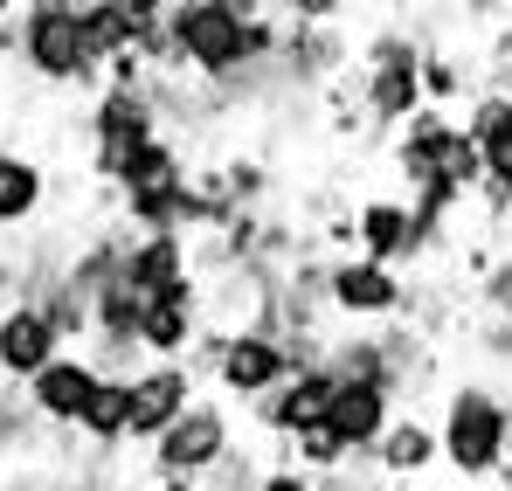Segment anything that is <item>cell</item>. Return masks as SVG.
Instances as JSON below:
<instances>
[{
    "label": "cell",
    "mask_w": 512,
    "mask_h": 491,
    "mask_svg": "<svg viewBox=\"0 0 512 491\" xmlns=\"http://www.w3.org/2000/svg\"><path fill=\"white\" fill-rule=\"evenodd\" d=\"M49 7H63V14H77V21H84V14H97L104 0H49Z\"/></svg>",
    "instance_id": "38"
},
{
    "label": "cell",
    "mask_w": 512,
    "mask_h": 491,
    "mask_svg": "<svg viewBox=\"0 0 512 491\" xmlns=\"http://www.w3.org/2000/svg\"><path fill=\"white\" fill-rule=\"evenodd\" d=\"M326 402H333V374H326V367H298V374L277 381L263 402H250V422L284 450L291 436H305V429L326 422Z\"/></svg>",
    "instance_id": "10"
},
{
    "label": "cell",
    "mask_w": 512,
    "mask_h": 491,
    "mask_svg": "<svg viewBox=\"0 0 512 491\" xmlns=\"http://www.w3.org/2000/svg\"><path fill=\"white\" fill-rule=\"evenodd\" d=\"M471 346L485 367H512V319H478L471 326Z\"/></svg>",
    "instance_id": "29"
},
{
    "label": "cell",
    "mask_w": 512,
    "mask_h": 491,
    "mask_svg": "<svg viewBox=\"0 0 512 491\" xmlns=\"http://www.w3.org/2000/svg\"><path fill=\"white\" fill-rule=\"evenodd\" d=\"M208 326V305H201V284H180L167 298L146 305V326H139V353L146 360H187V346Z\"/></svg>",
    "instance_id": "17"
},
{
    "label": "cell",
    "mask_w": 512,
    "mask_h": 491,
    "mask_svg": "<svg viewBox=\"0 0 512 491\" xmlns=\"http://www.w3.org/2000/svg\"><path fill=\"white\" fill-rule=\"evenodd\" d=\"M7 21H14V0H0V28H7Z\"/></svg>",
    "instance_id": "39"
},
{
    "label": "cell",
    "mask_w": 512,
    "mask_h": 491,
    "mask_svg": "<svg viewBox=\"0 0 512 491\" xmlns=\"http://www.w3.org/2000/svg\"><path fill=\"white\" fill-rule=\"evenodd\" d=\"M450 7H464V14H485V21H492V14H506V0H450Z\"/></svg>",
    "instance_id": "37"
},
{
    "label": "cell",
    "mask_w": 512,
    "mask_h": 491,
    "mask_svg": "<svg viewBox=\"0 0 512 491\" xmlns=\"http://www.w3.org/2000/svg\"><path fill=\"white\" fill-rule=\"evenodd\" d=\"M167 125H160V104H153V83L146 90H97L84 111V139H90V180L97 187H118L125 180V166L132 153L146 146V139H160Z\"/></svg>",
    "instance_id": "5"
},
{
    "label": "cell",
    "mask_w": 512,
    "mask_h": 491,
    "mask_svg": "<svg viewBox=\"0 0 512 491\" xmlns=\"http://www.w3.org/2000/svg\"><path fill=\"white\" fill-rule=\"evenodd\" d=\"M56 353H70V346L42 319V305H28V298H7V305H0V381L21 388V381H35Z\"/></svg>",
    "instance_id": "12"
},
{
    "label": "cell",
    "mask_w": 512,
    "mask_h": 491,
    "mask_svg": "<svg viewBox=\"0 0 512 491\" xmlns=\"http://www.w3.org/2000/svg\"><path fill=\"white\" fill-rule=\"evenodd\" d=\"M167 7H173V0H167Z\"/></svg>",
    "instance_id": "42"
},
{
    "label": "cell",
    "mask_w": 512,
    "mask_h": 491,
    "mask_svg": "<svg viewBox=\"0 0 512 491\" xmlns=\"http://www.w3.org/2000/svg\"><path fill=\"white\" fill-rule=\"evenodd\" d=\"M436 457H443V471L464 478V485L506 478L512 471V395L506 388H492V381H457V388H443Z\"/></svg>",
    "instance_id": "2"
},
{
    "label": "cell",
    "mask_w": 512,
    "mask_h": 491,
    "mask_svg": "<svg viewBox=\"0 0 512 491\" xmlns=\"http://www.w3.org/2000/svg\"><path fill=\"white\" fill-rule=\"evenodd\" d=\"M277 457H291L298 471H312V478H326V471H346L353 464V450H346L340 436H326V429H305V436H291Z\"/></svg>",
    "instance_id": "24"
},
{
    "label": "cell",
    "mask_w": 512,
    "mask_h": 491,
    "mask_svg": "<svg viewBox=\"0 0 512 491\" xmlns=\"http://www.w3.org/2000/svg\"><path fill=\"white\" fill-rule=\"evenodd\" d=\"M77 436H84L97 457H118L125 450V381H97L90 388V402H84V415H77Z\"/></svg>",
    "instance_id": "21"
},
{
    "label": "cell",
    "mask_w": 512,
    "mask_h": 491,
    "mask_svg": "<svg viewBox=\"0 0 512 491\" xmlns=\"http://www.w3.org/2000/svg\"><path fill=\"white\" fill-rule=\"evenodd\" d=\"M353 63H360V111H367V132H402L416 111H423V42L409 35V28H374L360 49H353Z\"/></svg>",
    "instance_id": "4"
},
{
    "label": "cell",
    "mask_w": 512,
    "mask_h": 491,
    "mask_svg": "<svg viewBox=\"0 0 512 491\" xmlns=\"http://www.w3.org/2000/svg\"><path fill=\"white\" fill-rule=\"evenodd\" d=\"M395 415H402V402H395L388 388H374V381H333V402H326V422H319V429L340 436L353 457H367Z\"/></svg>",
    "instance_id": "13"
},
{
    "label": "cell",
    "mask_w": 512,
    "mask_h": 491,
    "mask_svg": "<svg viewBox=\"0 0 512 491\" xmlns=\"http://www.w3.org/2000/svg\"><path fill=\"white\" fill-rule=\"evenodd\" d=\"M194 395H201V381L187 374V360H146L125 381V443H160L194 409Z\"/></svg>",
    "instance_id": "8"
},
{
    "label": "cell",
    "mask_w": 512,
    "mask_h": 491,
    "mask_svg": "<svg viewBox=\"0 0 512 491\" xmlns=\"http://www.w3.org/2000/svg\"><path fill=\"white\" fill-rule=\"evenodd\" d=\"M104 7L132 28V42H139L146 28H160V21H167V0H104Z\"/></svg>",
    "instance_id": "30"
},
{
    "label": "cell",
    "mask_w": 512,
    "mask_h": 491,
    "mask_svg": "<svg viewBox=\"0 0 512 491\" xmlns=\"http://www.w3.org/2000/svg\"><path fill=\"white\" fill-rule=\"evenodd\" d=\"M97 381H104V374L70 346V353H56L35 381H21V388H28V409L42 415V429H77V415H84V402H90Z\"/></svg>",
    "instance_id": "14"
},
{
    "label": "cell",
    "mask_w": 512,
    "mask_h": 491,
    "mask_svg": "<svg viewBox=\"0 0 512 491\" xmlns=\"http://www.w3.org/2000/svg\"><path fill=\"white\" fill-rule=\"evenodd\" d=\"M84 49H90V63L104 70L111 56H125V49H132V28H125L111 7H97V14H84Z\"/></svg>",
    "instance_id": "25"
},
{
    "label": "cell",
    "mask_w": 512,
    "mask_h": 491,
    "mask_svg": "<svg viewBox=\"0 0 512 491\" xmlns=\"http://www.w3.org/2000/svg\"><path fill=\"white\" fill-rule=\"evenodd\" d=\"M471 284H478V305H485V319H512V249H506V256H492V263H485Z\"/></svg>",
    "instance_id": "26"
},
{
    "label": "cell",
    "mask_w": 512,
    "mask_h": 491,
    "mask_svg": "<svg viewBox=\"0 0 512 491\" xmlns=\"http://www.w3.org/2000/svg\"><path fill=\"white\" fill-rule=\"evenodd\" d=\"M167 49H173V77H194V83H229L270 63L277 56V14H256V21H236L222 14L215 0H173L167 7Z\"/></svg>",
    "instance_id": "1"
},
{
    "label": "cell",
    "mask_w": 512,
    "mask_h": 491,
    "mask_svg": "<svg viewBox=\"0 0 512 491\" xmlns=\"http://www.w3.org/2000/svg\"><path fill=\"white\" fill-rule=\"evenodd\" d=\"M215 395L222 402H263L277 381H291V353H284V339H270V332H256V326H243V332H229L222 339V360H215Z\"/></svg>",
    "instance_id": "9"
},
{
    "label": "cell",
    "mask_w": 512,
    "mask_h": 491,
    "mask_svg": "<svg viewBox=\"0 0 512 491\" xmlns=\"http://www.w3.org/2000/svg\"><path fill=\"white\" fill-rule=\"evenodd\" d=\"M256 491H312V471H298L291 457H277V464H263V485Z\"/></svg>",
    "instance_id": "32"
},
{
    "label": "cell",
    "mask_w": 512,
    "mask_h": 491,
    "mask_svg": "<svg viewBox=\"0 0 512 491\" xmlns=\"http://www.w3.org/2000/svg\"><path fill=\"white\" fill-rule=\"evenodd\" d=\"M346 7H353V0H346Z\"/></svg>",
    "instance_id": "41"
},
{
    "label": "cell",
    "mask_w": 512,
    "mask_h": 491,
    "mask_svg": "<svg viewBox=\"0 0 512 491\" xmlns=\"http://www.w3.org/2000/svg\"><path fill=\"white\" fill-rule=\"evenodd\" d=\"M0 56L42 90H104V70L84 49V21L63 14V7H21L0 28Z\"/></svg>",
    "instance_id": "3"
},
{
    "label": "cell",
    "mask_w": 512,
    "mask_h": 491,
    "mask_svg": "<svg viewBox=\"0 0 512 491\" xmlns=\"http://www.w3.org/2000/svg\"><path fill=\"white\" fill-rule=\"evenodd\" d=\"M118 277H125L146 305L167 298V291H180V284H201V277H194V243H187V236H132Z\"/></svg>",
    "instance_id": "15"
},
{
    "label": "cell",
    "mask_w": 512,
    "mask_h": 491,
    "mask_svg": "<svg viewBox=\"0 0 512 491\" xmlns=\"http://www.w3.org/2000/svg\"><path fill=\"white\" fill-rule=\"evenodd\" d=\"M256 485H263V464H256L250 450H229V457L201 478V491H256Z\"/></svg>",
    "instance_id": "27"
},
{
    "label": "cell",
    "mask_w": 512,
    "mask_h": 491,
    "mask_svg": "<svg viewBox=\"0 0 512 491\" xmlns=\"http://www.w3.org/2000/svg\"><path fill=\"white\" fill-rule=\"evenodd\" d=\"M42 208H49V166L35 160V153H0V236H21V229H35L42 222Z\"/></svg>",
    "instance_id": "19"
},
{
    "label": "cell",
    "mask_w": 512,
    "mask_h": 491,
    "mask_svg": "<svg viewBox=\"0 0 512 491\" xmlns=\"http://www.w3.org/2000/svg\"><path fill=\"white\" fill-rule=\"evenodd\" d=\"M7 298H14V249L0 243V305H7Z\"/></svg>",
    "instance_id": "36"
},
{
    "label": "cell",
    "mask_w": 512,
    "mask_h": 491,
    "mask_svg": "<svg viewBox=\"0 0 512 491\" xmlns=\"http://www.w3.org/2000/svg\"><path fill=\"white\" fill-rule=\"evenodd\" d=\"M367 464L388 478V485H409V478H429L443 457H436V422L416 409H402L388 429H381V443L367 450Z\"/></svg>",
    "instance_id": "18"
},
{
    "label": "cell",
    "mask_w": 512,
    "mask_h": 491,
    "mask_svg": "<svg viewBox=\"0 0 512 491\" xmlns=\"http://www.w3.org/2000/svg\"><path fill=\"white\" fill-rule=\"evenodd\" d=\"M0 153H7V125H0Z\"/></svg>",
    "instance_id": "40"
},
{
    "label": "cell",
    "mask_w": 512,
    "mask_h": 491,
    "mask_svg": "<svg viewBox=\"0 0 512 491\" xmlns=\"http://www.w3.org/2000/svg\"><path fill=\"white\" fill-rule=\"evenodd\" d=\"M346 42L340 21L333 28H277V77H284V90H326V83L346 77Z\"/></svg>",
    "instance_id": "11"
},
{
    "label": "cell",
    "mask_w": 512,
    "mask_h": 491,
    "mask_svg": "<svg viewBox=\"0 0 512 491\" xmlns=\"http://www.w3.org/2000/svg\"><path fill=\"white\" fill-rule=\"evenodd\" d=\"M478 70L457 56V49H423V104L429 111H450V104H471Z\"/></svg>",
    "instance_id": "23"
},
{
    "label": "cell",
    "mask_w": 512,
    "mask_h": 491,
    "mask_svg": "<svg viewBox=\"0 0 512 491\" xmlns=\"http://www.w3.org/2000/svg\"><path fill=\"white\" fill-rule=\"evenodd\" d=\"M0 491H56V478H49V471H7Z\"/></svg>",
    "instance_id": "33"
},
{
    "label": "cell",
    "mask_w": 512,
    "mask_h": 491,
    "mask_svg": "<svg viewBox=\"0 0 512 491\" xmlns=\"http://www.w3.org/2000/svg\"><path fill=\"white\" fill-rule=\"evenodd\" d=\"M416 284L374 256H326V319H353V326H395L409 319Z\"/></svg>",
    "instance_id": "6"
},
{
    "label": "cell",
    "mask_w": 512,
    "mask_h": 491,
    "mask_svg": "<svg viewBox=\"0 0 512 491\" xmlns=\"http://www.w3.org/2000/svg\"><path fill=\"white\" fill-rule=\"evenodd\" d=\"M139 491H201V478H167V471H153Z\"/></svg>",
    "instance_id": "35"
},
{
    "label": "cell",
    "mask_w": 512,
    "mask_h": 491,
    "mask_svg": "<svg viewBox=\"0 0 512 491\" xmlns=\"http://www.w3.org/2000/svg\"><path fill=\"white\" fill-rule=\"evenodd\" d=\"M236 450V422H229V402H208V395H194V409L173 422L160 443H146V457H153V471H167V478H208L222 457Z\"/></svg>",
    "instance_id": "7"
},
{
    "label": "cell",
    "mask_w": 512,
    "mask_h": 491,
    "mask_svg": "<svg viewBox=\"0 0 512 491\" xmlns=\"http://www.w3.org/2000/svg\"><path fill=\"white\" fill-rule=\"evenodd\" d=\"M270 14L291 21V28H333L346 14V0H270Z\"/></svg>",
    "instance_id": "28"
},
{
    "label": "cell",
    "mask_w": 512,
    "mask_h": 491,
    "mask_svg": "<svg viewBox=\"0 0 512 491\" xmlns=\"http://www.w3.org/2000/svg\"><path fill=\"white\" fill-rule=\"evenodd\" d=\"M346 222H353V249H346V256H374V263H388V270H402V263H409L416 215H409V201H402V194H367Z\"/></svg>",
    "instance_id": "16"
},
{
    "label": "cell",
    "mask_w": 512,
    "mask_h": 491,
    "mask_svg": "<svg viewBox=\"0 0 512 491\" xmlns=\"http://www.w3.org/2000/svg\"><path fill=\"white\" fill-rule=\"evenodd\" d=\"M42 457V415L28 409V388L0 381V464H28Z\"/></svg>",
    "instance_id": "22"
},
{
    "label": "cell",
    "mask_w": 512,
    "mask_h": 491,
    "mask_svg": "<svg viewBox=\"0 0 512 491\" xmlns=\"http://www.w3.org/2000/svg\"><path fill=\"white\" fill-rule=\"evenodd\" d=\"M485 77H492V90H506L512 83V14L492 28V49H485Z\"/></svg>",
    "instance_id": "31"
},
{
    "label": "cell",
    "mask_w": 512,
    "mask_h": 491,
    "mask_svg": "<svg viewBox=\"0 0 512 491\" xmlns=\"http://www.w3.org/2000/svg\"><path fill=\"white\" fill-rule=\"evenodd\" d=\"M222 14H236V21H256V14H270V0H215Z\"/></svg>",
    "instance_id": "34"
},
{
    "label": "cell",
    "mask_w": 512,
    "mask_h": 491,
    "mask_svg": "<svg viewBox=\"0 0 512 491\" xmlns=\"http://www.w3.org/2000/svg\"><path fill=\"white\" fill-rule=\"evenodd\" d=\"M201 180H208L236 215H243V208H270V187H277L270 166L256 160V153H222L215 166H201Z\"/></svg>",
    "instance_id": "20"
}]
</instances>
